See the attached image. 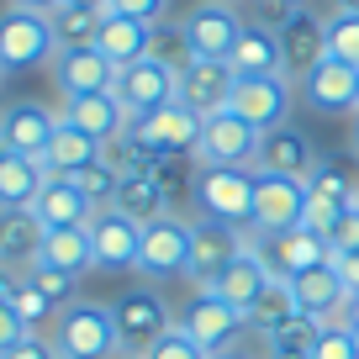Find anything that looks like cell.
I'll return each instance as SVG.
<instances>
[{"mask_svg":"<svg viewBox=\"0 0 359 359\" xmlns=\"http://www.w3.org/2000/svg\"><path fill=\"white\" fill-rule=\"evenodd\" d=\"M53 348L58 359H122V333H116V317L106 302H74L58 306L53 323Z\"/></svg>","mask_w":359,"mask_h":359,"instance_id":"obj_1","label":"cell"},{"mask_svg":"<svg viewBox=\"0 0 359 359\" xmlns=\"http://www.w3.org/2000/svg\"><path fill=\"white\" fill-rule=\"evenodd\" d=\"M254 191H259L254 169H217V164H201L196 169V185H191L206 222L238 227L248 238H254Z\"/></svg>","mask_w":359,"mask_h":359,"instance_id":"obj_2","label":"cell"},{"mask_svg":"<svg viewBox=\"0 0 359 359\" xmlns=\"http://www.w3.org/2000/svg\"><path fill=\"white\" fill-rule=\"evenodd\" d=\"M53 53H58V37L43 11H27V6H6L0 11V64H6V74L53 64Z\"/></svg>","mask_w":359,"mask_h":359,"instance_id":"obj_3","label":"cell"},{"mask_svg":"<svg viewBox=\"0 0 359 359\" xmlns=\"http://www.w3.org/2000/svg\"><path fill=\"white\" fill-rule=\"evenodd\" d=\"M111 317H116V333H122V354H148L175 327V312L158 296V285H127L111 302Z\"/></svg>","mask_w":359,"mask_h":359,"instance_id":"obj_4","label":"cell"},{"mask_svg":"<svg viewBox=\"0 0 359 359\" xmlns=\"http://www.w3.org/2000/svg\"><path fill=\"white\" fill-rule=\"evenodd\" d=\"M259 143L264 133L248 127L238 111H217L201 122V137H196V164H217V169H254L259 164Z\"/></svg>","mask_w":359,"mask_h":359,"instance_id":"obj_5","label":"cell"},{"mask_svg":"<svg viewBox=\"0 0 359 359\" xmlns=\"http://www.w3.org/2000/svg\"><path fill=\"white\" fill-rule=\"evenodd\" d=\"M111 95L122 101V111L137 122V116H148V111H158V106H175L180 101V69L148 53V58H137V64L116 69Z\"/></svg>","mask_w":359,"mask_h":359,"instance_id":"obj_6","label":"cell"},{"mask_svg":"<svg viewBox=\"0 0 359 359\" xmlns=\"http://www.w3.org/2000/svg\"><path fill=\"white\" fill-rule=\"evenodd\" d=\"M127 137H133L137 148H143L148 158H180V154H196V137H201V116L185 111V106H158V111L137 116V122H127Z\"/></svg>","mask_w":359,"mask_h":359,"instance_id":"obj_7","label":"cell"},{"mask_svg":"<svg viewBox=\"0 0 359 359\" xmlns=\"http://www.w3.org/2000/svg\"><path fill=\"white\" fill-rule=\"evenodd\" d=\"M175 327H185L206 354L238 348V338H248V317L238 312V306H227L217 291H196L191 302H185V312L175 317Z\"/></svg>","mask_w":359,"mask_h":359,"instance_id":"obj_8","label":"cell"},{"mask_svg":"<svg viewBox=\"0 0 359 359\" xmlns=\"http://www.w3.org/2000/svg\"><path fill=\"white\" fill-rule=\"evenodd\" d=\"M191 264V222L185 217H158V222H143V243H137V275L148 280H175Z\"/></svg>","mask_w":359,"mask_h":359,"instance_id":"obj_9","label":"cell"},{"mask_svg":"<svg viewBox=\"0 0 359 359\" xmlns=\"http://www.w3.org/2000/svg\"><path fill=\"white\" fill-rule=\"evenodd\" d=\"M259 175V191H254V238H280L302 227L306 212V180H285V175Z\"/></svg>","mask_w":359,"mask_h":359,"instance_id":"obj_10","label":"cell"},{"mask_svg":"<svg viewBox=\"0 0 359 359\" xmlns=\"http://www.w3.org/2000/svg\"><path fill=\"white\" fill-rule=\"evenodd\" d=\"M291 101H296V85L285 74H248V79H238V85H233L227 111H238L248 127L269 133V127L291 122Z\"/></svg>","mask_w":359,"mask_h":359,"instance_id":"obj_11","label":"cell"},{"mask_svg":"<svg viewBox=\"0 0 359 359\" xmlns=\"http://www.w3.org/2000/svg\"><path fill=\"white\" fill-rule=\"evenodd\" d=\"M233 85H238V74L227 69V58H185V64H180V106L196 111L201 122L217 116V111H227Z\"/></svg>","mask_w":359,"mask_h":359,"instance_id":"obj_12","label":"cell"},{"mask_svg":"<svg viewBox=\"0 0 359 359\" xmlns=\"http://www.w3.org/2000/svg\"><path fill=\"white\" fill-rule=\"evenodd\" d=\"M243 16H238V6H222V0H201L185 22H180V32H185V48H191V58H227L233 53V43L243 37Z\"/></svg>","mask_w":359,"mask_h":359,"instance_id":"obj_13","label":"cell"},{"mask_svg":"<svg viewBox=\"0 0 359 359\" xmlns=\"http://www.w3.org/2000/svg\"><path fill=\"white\" fill-rule=\"evenodd\" d=\"M243 248H248V233H238V227L206 222V217H201V222H191V264H185V280H196V291L212 285L217 275L243 254Z\"/></svg>","mask_w":359,"mask_h":359,"instance_id":"obj_14","label":"cell"},{"mask_svg":"<svg viewBox=\"0 0 359 359\" xmlns=\"http://www.w3.org/2000/svg\"><path fill=\"white\" fill-rule=\"evenodd\" d=\"M275 37H280V58H285V79H291V85H296V79H306V74L327 58L323 16H312L306 6H296V11L275 27Z\"/></svg>","mask_w":359,"mask_h":359,"instance_id":"obj_15","label":"cell"},{"mask_svg":"<svg viewBox=\"0 0 359 359\" xmlns=\"http://www.w3.org/2000/svg\"><path fill=\"white\" fill-rule=\"evenodd\" d=\"M53 133H58V111H48L43 101H11V106H0V148L43 158L48 143H53Z\"/></svg>","mask_w":359,"mask_h":359,"instance_id":"obj_16","label":"cell"},{"mask_svg":"<svg viewBox=\"0 0 359 359\" xmlns=\"http://www.w3.org/2000/svg\"><path fill=\"white\" fill-rule=\"evenodd\" d=\"M317 158H323V154L312 148V133L296 127V122H280V127H269V133H264L254 169H264V175H285V180H306L317 169Z\"/></svg>","mask_w":359,"mask_h":359,"instance_id":"obj_17","label":"cell"},{"mask_svg":"<svg viewBox=\"0 0 359 359\" xmlns=\"http://www.w3.org/2000/svg\"><path fill=\"white\" fill-rule=\"evenodd\" d=\"M32 275H64V280H79L95 269V243H90V227H58V233H43L32 254Z\"/></svg>","mask_w":359,"mask_h":359,"instance_id":"obj_18","label":"cell"},{"mask_svg":"<svg viewBox=\"0 0 359 359\" xmlns=\"http://www.w3.org/2000/svg\"><path fill=\"white\" fill-rule=\"evenodd\" d=\"M296 90H302V101L312 106V111H323V116L359 111V69L333 64V58H323L306 79H296Z\"/></svg>","mask_w":359,"mask_h":359,"instance_id":"obj_19","label":"cell"},{"mask_svg":"<svg viewBox=\"0 0 359 359\" xmlns=\"http://www.w3.org/2000/svg\"><path fill=\"white\" fill-rule=\"evenodd\" d=\"M90 243H95V269H137L143 222L122 217L116 206H101L95 222H90Z\"/></svg>","mask_w":359,"mask_h":359,"instance_id":"obj_20","label":"cell"},{"mask_svg":"<svg viewBox=\"0 0 359 359\" xmlns=\"http://www.w3.org/2000/svg\"><path fill=\"white\" fill-rule=\"evenodd\" d=\"M254 248L264 254L269 275H280V280H296V275H306V269L327 264V238L306 233V227H296V233H280V238H254Z\"/></svg>","mask_w":359,"mask_h":359,"instance_id":"obj_21","label":"cell"},{"mask_svg":"<svg viewBox=\"0 0 359 359\" xmlns=\"http://www.w3.org/2000/svg\"><path fill=\"white\" fill-rule=\"evenodd\" d=\"M32 212H37V222H43L48 233H58V227H90L101 206L79 191V180L48 175V185H43V196L32 201Z\"/></svg>","mask_w":359,"mask_h":359,"instance_id":"obj_22","label":"cell"},{"mask_svg":"<svg viewBox=\"0 0 359 359\" xmlns=\"http://www.w3.org/2000/svg\"><path fill=\"white\" fill-rule=\"evenodd\" d=\"M269 280H275V275H269L264 254H259V248H254V238H248V248H243V254H238V259L222 269V275H217L212 285H201V291H217L227 306H238V312L248 317V306H254L259 296H264V285H269Z\"/></svg>","mask_w":359,"mask_h":359,"instance_id":"obj_23","label":"cell"},{"mask_svg":"<svg viewBox=\"0 0 359 359\" xmlns=\"http://www.w3.org/2000/svg\"><path fill=\"white\" fill-rule=\"evenodd\" d=\"M58 116H64L69 127H79V133H90L101 148H106V143H116V137L127 133V122H133L111 90H101V95H69Z\"/></svg>","mask_w":359,"mask_h":359,"instance_id":"obj_24","label":"cell"},{"mask_svg":"<svg viewBox=\"0 0 359 359\" xmlns=\"http://www.w3.org/2000/svg\"><path fill=\"white\" fill-rule=\"evenodd\" d=\"M53 79H58V90H64V101H69V95H101V90H111L116 69L106 64L95 48H58L53 53Z\"/></svg>","mask_w":359,"mask_h":359,"instance_id":"obj_25","label":"cell"},{"mask_svg":"<svg viewBox=\"0 0 359 359\" xmlns=\"http://www.w3.org/2000/svg\"><path fill=\"white\" fill-rule=\"evenodd\" d=\"M43 185H48L43 158L0 148V212H32V201L43 196Z\"/></svg>","mask_w":359,"mask_h":359,"instance_id":"obj_26","label":"cell"},{"mask_svg":"<svg viewBox=\"0 0 359 359\" xmlns=\"http://www.w3.org/2000/svg\"><path fill=\"white\" fill-rule=\"evenodd\" d=\"M291 291H296V302H302V312L317 317V323H338L344 306H348V291H344V280H338V264H333V259L317 264V269H306V275H296Z\"/></svg>","mask_w":359,"mask_h":359,"instance_id":"obj_27","label":"cell"},{"mask_svg":"<svg viewBox=\"0 0 359 359\" xmlns=\"http://www.w3.org/2000/svg\"><path fill=\"white\" fill-rule=\"evenodd\" d=\"M95 53H101L111 69H127V64H137V58L154 53V27L133 22V16H106L101 32H95Z\"/></svg>","mask_w":359,"mask_h":359,"instance_id":"obj_28","label":"cell"},{"mask_svg":"<svg viewBox=\"0 0 359 359\" xmlns=\"http://www.w3.org/2000/svg\"><path fill=\"white\" fill-rule=\"evenodd\" d=\"M111 206L122 217H133V222H158V217H169V191L158 185L154 164H148V169H137V175H122Z\"/></svg>","mask_w":359,"mask_h":359,"instance_id":"obj_29","label":"cell"},{"mask_svg":"<svg viewBox=\"0 0 359 359\" xmlns=\"http://www.w3.org/2000/svg\"><path fill=\"white\" fill-rule=\"evenodd\" d=\"M227 69H233L238 79H248V74H285L280 37L269 32V27H243V37H238L233 53H227Z\"/></svg>","mask_w":359,"mask_h":359,"instance_id":"obj_30","label":"cell"},{"mask_svg":"<svg viewBox=\"0 0 359 359\" xmlns=\"http://www.w3.org/2000/svg\"><path fill=\"white\" fill-rule=\"evenodd\" d=\"M106 16L111 11L95 6V0H58L53 11H48V22H53L58 48H95V32H101Z\"/></svg>","mask_w":359,"mask_h":359,"instance_id":"obj_31","label":"cell"},{"mask_svg":"<svg viewBox=\"0 0 359 359\" xmlns=\"http://www.w3.org/2000/svg\"><path fill=\"white\" fill-rule=\"evenodd\" d=\"M101 158V143L90 133H79V127H69L64 116H58V133H53V143H48V154H43V169L48 175H64V180H74L79 169H90Z\"/></svg>","mask_w":359,"mask_h":359,"instance_id":"obj_32","label":"cell"},{"mask_svg":"<svg viewBox=\"0 0 359 359\" xmlns=\"http://www.w3.org/2000/svg\"><path fill=\"white\" fill-rule=\"evenodd\" d=\"M43 233H48V227L37 222V212H0V264L11 269V275H16V269L27 275V264H32Z\"/></svg>","mask_w":359,"mask_h":359,"instance_id":"obj_33","label":"cell"},{"mask_svg":"<svg viewBox=\"0 0 359 359\" xmlns=\"http://www.w3.org/2000/svg\"><path fill=\"white\" fill-rule=\"evenodd\" d=\"M291 317H302V302H296V291H291V280H275L264 285V296H259L254 306H248V333H259V338H269V333H280Z\"/></svg>","mask_w":359,"mask_h":359,"instance_id":"obj_34","label":"cell"},{"mask_svg":"<svg viewBox=\"0 0 359 359\" xmlns=\"http://www.w3.org/2000/svg\"><path fill=\"white\" fill-rule=\"evenodd\" d=\"M6 302L16 306V317H22L32 333H43V323H53V296L43 291V285L32 280V275H11V285H6Z\"/></svg>","mask_w":359,"mask_h":359,"instance_id":"obj_35","label":"cell"},{"mask_svg":"<svg viewBox=\"0 0 359 359\" xmlns=\"http://www.w3.org/2000/svg\"><path fill=\"white\" fill-rule=\"evenodd\" d=\"M327 323H317V317H291V323L280 327V333H269L264 338V348H269V359H312V344H317V333H323ZM259 338V333H254Z\"/></svg>","mask_w":359,"mask_h":359,"instance_id":"obj_36","label":"cell"},{"mask_svg":"<svg viewBox=\"0 0 359 359\" xmlns=\"http://www.w3.org/2000/svg\"><path fill=\"white\" fill-rule=\"evenodd\" d=\"M306 191L323 196L333 206H354L359 201V185H354V169L338 164V158H317V169L306 175Z\"/></svg>","mask_w":359,"mask_h":359,"instance_id":"obj_37","label":"cell"},{"mask_svg":"<svg viewBox=\"0 0 359 359\" xmlns=\"http://www.w3.org/2000/svg\"><path fill=\"white\" fill-rule=\"evenodd\" d=\"M323 32H327V58L359 69V11H344V6H338L333 16H323Z\"/></svg>","mask_w":359,"mask_h":359,"instance_id":"obj_38","label":"cell"},{"mask_svg":"<svg viewBox=\"0 0 359 359\" xmlns=\"http://www.w3.org/2000/svg\"><path fill=\"white\" fill-rule=\"evenodd\" d=\"M74 180H79V191H85V196H90V201H95V206H111L116 185H122V175H116V169L106 164V158H95V164H90V169H79Z\"/></svg>","mask_w":359,"mask_h":359,"instance_id":"obj_39","label":"cell"},{"mask_svg":"<svg viewBox=\"0 0 359 359\" xmlns=\"http://www.w3.org/2000/svg\"><path fill=\"white\" fill-rule=\"evenodd\" d=\"M323 238H327V254H333V259H338V254H359V201L344 206Z\"/></svg>","mask_w":359,"mask_h":359,"instance_id":"obj_40","label":"cell"},{"mask_svg":"<svg viewBox=\"0 0 359 359\" xmlns=\"http://www.w3.org/2000/svg\"><path fill=\"white\" fill-rule=\"evenodd\" d=\"M312 359H359V344H354V333H348L344 323H327L323 333H317V344H312Z\"/></svg>","mask_w":359,"mask_h":359,"instance_id":"obj_41","label":"cell"},{"mask_svg":"<svg viewBox=\"0 0 359 359\" xmlns=\"http://www.w3.org/2000/svg\"><path fill=\"white\" fill-rule=\"evenodd\" d=\"M143 359H212V354H206V348L201 344H196V338L191 333H185V327H169V333L164 338H158V344L154 348H148V354Z\"/></svg>","mask_w":359,"mask_h":359,"instance_id":"obj_42","label":"cell"},{"mask_svg":"<svg viewBox=\"0 0 359 359\" xmlns=\"http://www.w3.org/2000/svg\"><path fill=\"white\" fill-rule=\"evenodd\" d=\"M106 11H111V16H133V22L158 27V22H164V11H169V0H106Z\"/></svg>","mask_w":359,"mask_h":359,"instance_id":"obj_43","label":"cell"},{"mask_svg":"<svg viewBox=\"0 0 359 359\" xmlns=\"http://www.w3.org/2000/svg\"><path fill=\"white\" fill-rule=\"evenodd\" d=\"M27 333H32V327H27L22 317H16V306H11V302H0V359L11 354V348L22 344Z\"/></svg>","mask_w":359,"mask_h":359,"instance_id":"obj_44","label":"cell"},{"mask_svg":"<svg viewBox=\"0 0 359 359\" xmlns=\"http://www.w3.org/2000/svg\"><path fill=\"white\" fill-rule=\"evenodd\" d=\"M6 359H58V348H53V338H48V333H27Z\"/></svg>","mask_w":359,"mask_h":359,"instance_id":"obj_45","label":"cell"},{"mask_svg":"<svg viewBox=\"0 0 359 359\" xmlns=\"http://www.w3.org/2000/svg\"><path fill=\"white\" fill-rule=\"evenodd\" d=\"M333 264H338V280H344V291L359 296V254H338Z\"/></svg>","mask_w":359,"mask_h":359,"instance_id":"obj_46","label":"cell"},{"mask_svg":"<svg viewBox=\"0 0 359 359\" xmlns=\"http://www.w3.org/2000/svg\"><path fill=\"white\" fill-rule=\"evenodd\" d=\"M338 323H344L348 333H359V296H348V306H344V317H338Z\"/></svg>","mask_w":359,"mask_h":359,"instance_id":"obj_47","label":"cell"},{"mask_svg":"<svg viewBox=\"0 0 359 359\" xmlns=\"http://www.w3.org/2000/svg\"><path fill=\"white\" fill-rule=\"evenodd\" d=\"M259 6H269V11H275V16H280V22H285V16H291L296 6H306V0H259Z\"/></svg>","mask_w":359,"mask_h":359,"instance_id":"obj_48","label":"cell"},{"mask_svg":"<svg viewBox=\"0 0 359 359\" xmlns=\"http://www.w3.org/2000/svg\"><path fill=\"white\" fill-rule=\"evenodd\" d=\"M11 6H27V11H43V16H48V11L58 6V0H11Z\"/></svg>","mask_w":359,"mask_h":359,"instance_id":"obj_49","label":"cell"},{"mask_svg":"<svg viewBox=\"0 0 359 359\" xmlns=\"http://www.w3.org/2000/svg\"><path fill=\"white\" fill-rule=\"evenodd\" d=\"M212 359H254V354H243V348H222V354H212Z\"/></svg>","mask_w":359,"mask_h":359,"instance_id":"obj_50","label":"cell"},{"mask_svg":"<svg viewBox=\"0 0 359 359\" xmlns=\"http://www.w3.org/2000/svg\"><path fill=\"white\" fill-rule=\"evenodd\" d=\"M354 154H359V111H354Z\"/></svg>","mask_w":359,"mask_h":359,"instance_id":"obj_51","label":"cell"},{"mask_svg":"<svg viewBox=\"0 0 359 359\" xmlns=\"http://www.w3.org/2000/svg\"><path fill=\"white\" fill-rule=\"evenodd\" d=\"M338 6H344V11H359V0H338Z\"/></svg>","mask_w":359,"mask_h":359,"instance_id":"obj_52","label":"cell"},{"mask_svg":"<svg viewBox=\"0 0 359 359\" xmlns=\"http://www.w3.org/2000/svg\"><path fill=\"white\" fill-rule=\"evenodd\" d=\"M0 85H6V64H0Z\"/></svg>","mask_w":359,"mask_h":359,"instance_id":"obj_53","label":"cell"},{"mask_svg":"<svg viewBox=\"0 0 359 359\" xmlns=\"http://www.w3.org/2000/svg\"><path fill=\"white\" fill-rule=\"evenodd\" d=\"M122 359H143V354H122Z\"/></svg>","mask_w":359,"mask_h":359,"instance_id":"obj_54","label":"cell"},{"mask_svg":"<svg viewBox=\"0 0 359 359\" xmlns=\"http://www.w3.org/2000/svg\"><path fill=\"white\" fill-rule=\"evenodd\" d=\"M222 6H238V0H222Z\"/></svg>","mask_w":359,"mask_h":359,"instance_id":"obj_55","label":"cell"},{"mask_svg":"<svg viewBox=\"0 0 359 359\" xmlns=\"http://www.w3.org/2000/svg\"><path fill=\"white\" fill-rule=\"evenodd\" d=\"M95 6H106V0H95Z\"/></svg>","mask_w":359,"mask_h":359,"instance_id":"obj_56","label":"cell"}]
</instances>
